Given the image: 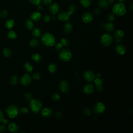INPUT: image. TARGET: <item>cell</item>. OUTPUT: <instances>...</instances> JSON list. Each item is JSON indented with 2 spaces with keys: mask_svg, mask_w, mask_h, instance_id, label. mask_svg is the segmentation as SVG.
I'll return each instance as SVG.
<instances>
[{
  "mask_svg": "<svg viewBox=\"0 0 133 133\" xmlns=\"http://www.w3.org/2000/svg\"><path fill=\"white\" fill-rule=\"evenodd\" d=\"M41 42L42 44L46 46L52 47L55 45L56 39L52 33L47 32L42 35Z\"/></svg>",
  "mask_w": 133,
  "mask_h": 133,
  "instance_id": "obj_1",
  "label": "cell"
},
{
  "mask_svg": "<svg viewBox=\"0 0 133 133\" xmlns=\"http://www.w3.org/2000/svg\"><path fill=\"white\" fill-rule=\"evenodd\" d=\"M113 13L118 16H122L125 14L126 8L125 4L122 2L116 3L112 8Z\"/></svg>",
  "mask_w": 133,
  "mask_h": 133,
  "instance_id": "obj_2",
  "label": "cell"
},
{
  "mask_svg": "<svg viewBox=\"0 0 133 133\" xmlns=\"http://www.w3.org/2000/svg\"><path fill=\"white\" fill-rule=\"evenodd\" d=\"M29 106L31 111L34 113H39L42 109V104L37 99H31L29 101Z\"/></svg>",
  "mask_w": 133,
  "mask_h": 133,
  "instance_id": "obj_3",
  "label": "cell"
},
{
  "mask_svg": "<svg viewBox=\"0 0 133 133\" xmlns=\"http://www.w3.org/2000/svg\"><path fill=\"white\" fill-rule=\"evenodd\" d=\"M100 42L102 45L104 47L109 46L113 42L112 36L109 33H104L101 37Z\"/></svg>",
  "mask_w": 133,
  "mask_h": 133,
  "instance_id": "obj_4",
  "label": "cell"
},
{
  "mask_svg": "<svg viewBox=\"0 0 133 133\" xmlns=\"http://www.w3.org/2000/svg\"><path fill=\"white\" fill-rule=\"evenodd\" d=\"M59 57L63 62H68L72 58V54L69 49H63L60 52Z\"/></svg>",
  "mask_w": 133,
  "mask_h": 133,
  "instance_id": "obj_5",
  "label": "cell"
},
{
  "mask_svg": "<svg viewBox=\"0 0 133 133\" xmlns=\"http://www.w3.org/2000/svg\"><path fill=\"white\" fill-rule=\"evenodd\" d=\"M7 115L10 118L16 117L19 114L18 108L15 105H11L7 107L6 110Z\"/></svg>",
  "mask_w": 133,
  "mask_h": 133,
  "instance_id": "obj_6",
  "label": "cell"
},
{
  "mask_svg": "<svg viewBox=\"0 0 133 133\" xmlns=\"http://www.w3.org/2000/svg\"><path fill=\"white\" fill-rule=\"evenodd\" d=\"M93 110L96 114H101L105 111L106 107L102 102H97L94 105L93 107Z\"/></svg>",
  "mask_w": 133,
  "mask_h": 133,
  "instance_id": "obj_7",
  "label": "cell"
},
{
  "mask_svg": "<svg viewBox=\"0 0 133 133\" xmlns=\"http://www.w3.org/2000/svg\"><path fill=\"white\" fill-rule=\"evenodd\" d=\"M95 77L96 76L94 72L90 70H86L84 72L83 75L84 79L88 82H91L93 81L95 79Z\"/></svg>",
  "mask_w": 133,
  "mask_h": 133,
  "instance_id": "obj_8",
  "label": "cell"
},
{
  "mask_svg": "<svg viewBox=\"0 0 133 133\" xmlns=\"http://www.w3.org/2000/svg\"><path fill=\"white\" fill-rule=\"evenodd\" d=\"M20 81L22 85L27 86L31 84L32 82V78L30 75L28 74H25L23 76H22L20 79Z\"/></svg>",
  "mask_w": 133,
  "mask_h": 133,
  "instance_id": "obj_9",
  "label": "cell"
},
{
  "mask_svg": "<svg viewBox=\"0 0 133 133\" xmlns=\"http://www.w3.org/2000/svg\"><path fill=\"white\" fill-rule=\"evenodd\" d=\"M82 21L85 23L91 22L93 19V15L91 12H86L82 16Z\"/></svg>",
  "mask_w": 133,
  "mask_h": 133,
  "instance_id": "obj_10",
  "label": "cell"
},
{
  "mask_svg": "<svg viewBox=\"0 0 133 133\" xmlns=\"http://www.w3.org/2000/svg\"><path fill=\"white\" fill-rule=\"evenodd\" d=\"M70 18V14L66 11H62L58 15V18L61 21H67L69 20Z\"/></svg>",
  "mask_w": 133,
  "mask_h": 133,
  "instance_id": "obj_11",
  "label": "cell"
},
{
  "mask_svg": "<svg viewBox=\"0 0 133 133\" xmlns=\"http://www.w3.org/2000/svg\"><path fill=\"white\" fill-rule=\"evenodd\" d=\"M48 10H49V12L52 15H55L59 11V6L57 3H53L50 5Z\"/></svg>",
  "mask_w": 133,
  "mask_h": 133,
  "instance_id": "obj_12",
  "label": "cell"
},
{
  "mask_svg": "<svg viewBox=\"0 0 133 133\" xmlns=\"http://www.w3.org/2000/svg\"><path fill=\"white\" fill-rule=\"evenodd\" d=\"M115 51L120 55H123L126 52V48L122 44H118L115 48Z\"/></svg>",
  "mask_w": 133,
  "mask_h": 133,
  "instance_id": "obj_13",
  "label": "cell"
},
{
  "mask_svg": "<svg viewBox=\"0 0 133 133\" xmlns=\"http://www.w3.org/2000/svg\"><path fill=\"white\" fill-rule=\"evenodd\" d=\"M59 88L60 91H61L64 93H66L68 92L69 88V83L66 81H63L60 83L59 84Z\"/></svg>",
  "mask_w": 133,
  "mask_h": 133,
  "instance_id": "obj_14",
  "label": "cell"
},
{
  "mask_svg": "<svg viewBox=\"0 0 133 133\" xmlns=\"http://www.w3.org/2000/svg\"><path fill=\"white\" fill-rule=\"evenodd\" d=\"M101 26L102 28H105L107 31L109 32H112L115 28L114 24L110 22L107 23H102Z\"/></svg>",
  "mask_w": 133,
  "mask_h": 133,
  "instance_id": "obj_15",
  "label": "cell"
},
{
  "mask_svg": "<svg viewBox=\"0 0 133 133\" xmlns=\"http://www.w3.org/2000/svg\"><path fill=\"white\" fill-rule=\"evenodd\" d=\"M94 90V86L92 84H87L84 86L83 88L84 93L85 94L88 95L93 93Z\"/></svg>",
  "mask_w": 133,
  "mask_h": 133,
  "instance_id": "obj_16",
  "label": "cell"
},
{
  "mask_svg": "<svg viewBox=\"0 0 133 133\" xmlns=\"http://www.w3.org/2000/svg\"><path fill=\"white\" fill-rule=\"evenodd\" d=\"M52 114V110L49 108H45L43 109L41 111V115L43 117L47 118L49 117Z\"/></svg>",
  "mask_w": 133,
  "mask_h": 133,
  "instance_id": "obj_17",
  "label": "cell"
},
{
  "mask_svg": "<svg viewBox=\"0 0 133 133\" xmlns=\"http://www.w3.org/2000/svg\"><path fill=\"white\" fill-rule=\"evenodd\" d=\"M41 17H42V15L40 12L34 11L31 15L30 19L32 21L37 22V21H39L41 19Z\"/></svg>",
  "mask_w": 133,
  "mask_h": 133,
  "instance_id": "obj_18",
  "label": "cell"
},
{
  "mask_svg": "<svg viewBox=\"0 0 133 133\" xmlns=\"http://www.w3.org/2000/svg\"><path fill=\"white\" fill-rule=\"evenodd\" d=\"M8 129L9 131L13 133H16L19 130V126L15 123H11L8 125Z\"/></svg>",
  "mask_w": 133,
  "mask_h": 133,
  "instance_id": "obj_19",
  "label": "cell"
},
{
  "mask_svg": "<svg viewBox=\"0 0 133 133\" xmlns=\"http://www.w3.org/2000/svg\"><path fill=\"white\" fill-rule=\"evenodd\" d=\"M124 37V33L121 30H117L114 33V37L117 40H122Z\"/></svg>",
  "mask_w": 133,
  "mask_h": 133,
  "instance_id": "obj_20",
  "label": "cell"
},
{
  "mask_svg": "<svg viewBox=\"0 0 133 133\" xmlns=\"http://www.w3.org/2000/svg\"><path fill=\"white\" fill-rule=\"evenodd\" d=\"M32 34L33 37L35 38H39L42 35V32L40 28L38 27H35L32 29Z\"/></svg>",
  "mask_w": 133,
  "mask_h": 133,
  "instance_id": "obj_21",
  "label": "cell"
},
{
  "mask_svg": "<svg viewBox=\"0 0 133 133\" xmlns=\"http://www.w3.org/2000/svg\"><path fill=\"white\" fill-rule=\"evenodd\" d=\"M72 29H73V26L71 23L67 22L65 23L64 27V30L65 33H69L72 31Z\"/></svg>",
  "mask_w": 133,
  "mask_h": 133,
  "instance_id": "obj_22",
  "label": "cell"
},
{
  "mask_svg": "<svg viewBox=\"0 0 133 133\" xmlns=\"http://www.w3.org/2000/svg\"><path fill=\"white\" fill-rule=\"evenodd\" d=\"M99 6L103 9H107L108 8L109 4L108 3L107 0H99L98 1Z\"/></svg>",
  "mask_w": 133,
  "mask_h": 133,
  "instance_id": "obj_23",
  "label": "cell"
},
{
  "mask_svg": "<svg viewBox=\"0 0 133 133\" xmlns=\"http://www.w3.org/2000/svg\"><path fill=\"white\" fill-rule=\"evenodd\" d=\"M15 21L13 19H8L6 20V21L5 23V26L6 28L10 29L13 28V27L14 26Z\"/></svg>",
  "mask_w": 133,
  "mask_h": 133,
  "instance_id": "obj_24",
  "label": "cell"
},
{
  "mask_svg": "<svg viewBox=\"0 0 133 133\" xmlns=\"http://www.w3.org/2000/svg\"><path fill=\"white\" fill-rule=\"evenodd\" d=\"M25 25L26 28L28 30L32 29L33 28V26H34L33 21L30 19H27L26 20Z\"/></svg>",
  "mask_w": 133,
  "mask_h": 133,
  "instance_id": "obj_25",
  "label": "cell"
},
{
  "mask_svg": "<svg viewBox=\"0 0 133 133\" xmlns=\"http://www.w3.org/2000/svg\"><path fill=\"white\" fill-rule=\"evenodd\" d=\"M48 69L51 73H55L57 71V66L55 64L52 63L48 66Z\"/></svg>",
  "mask_w": 133,
  "mask_h": 133,
  "instance_id": "obj_26",
  "label": "cell"
},
{
  "mask_svg": "<svg viewBox=\"0 0 133 133\" xmlns=\"http://www.w3.org/2000/svg\"><path fill=\"white\" fill-rule=\"evenodd\" d=\"M80 2L84 7H88L92 4V0H80Z\"/></svg>",
  "mask_w": 133,
  "mask_h": 133,
  "instance_id": "obj_27",
  "label": "cell"
},
{
  "mask_svg": "<svg viewBox=\"0 0 133 133\" xmlns=\"http://www.w3.org/2000/svg\"><path fill=\"white\" fill-rule=\"evenodd\" d=\"M42 59V57L41 55L38 53H35L32 56V59L33 60L34 62L36 63H38L41 61Z\"/></svg>",
  "mask_w": 133,
  "mask_h": 133,
  "instance_id": "obj_28",
  "label": "cell"
},
{
  "mask_svg": "<svg viewBox=\"0 0 133 133\" xmlns=\"http://www.w3.org/2000/svg\"><path fill=\"white\" fill-rule=\"evenodd\" d=\"M76 5L75 4H70L68 7V13L70 14V15L71 16V15L73 14L75 11H76Z\"/></svg>",
  "mask_w": 133,
  "mask_h": 133,
  "instance_id": "obj_29",
  "label": "cell"
},
{
  "mask_svg": "<svg viewBox=\"0 0 133 133\" xmlns=\"http://www.w3.org/2000/svg\"><path fill=\"white\" fill-rule=\"evenodd\" d=\"M7 36L9 39H12V40H14V39H16L17 38V35L15 31H10L8 32V33L7 34Z\"/></svg>",
  "mask_w": 133,
  "mask_h": 133,
  "instance_id": "obj_30",
  "label": "cell"
},
{
  "mask_svg": "<svg viewBox=\"0 0 133 133\" xmlns=\"http://www.w3.org/2000/svg\"><path fill=\"white\" fill-rule=\"evenodd\" d=\"M94 81L96 86H102V85L103 84V82H104L103 80L101 78H100V77L95 79Z\"/></svg>",
  "mask_w": 133,
  "mask_h": 133,
  "instance_id": "obj_31",
  "label": "cell"
},
{
  "mask_svg": "<svg viewBox=\"0 0 133 133\" xmlns=\"http://www.w3.org/2000/svg\"><path fill=\"white\" fill-rule=\"evenodd\" d=\"M3 55H4V56H5L6 57H9L11 55V51L9 48H7V47H5L3 49Z\"/></svg>",
  "mask_w": 133,
  "mask_h": 133,
  "instance_id": "obj_32",
  "label": "cell"
},
{
  "mask_svg": "<svg viewBox=\"0 0 133 133\" xmlns=\"http://www.w3.org/2000/svg\"><path fill=\"white\" fill-rule=\"evenodd\" d=\"M24 69L28 72H31L33 69L32 66L29 63H26L24 65Z\"/></svg>",
  "mask_w": 133,
  "mask_h": 133,
  "instance_id": "obj_33",
  "label": "cell"
},
{
  "mask_svg": "<svg viewBox=\"0 0 133 133\" xmlns=\"http://www.w3.org/2000/svg\"><path fill=\"white\" fill-rule=\"evenodd\" d=\"M10 83L11 85H16V84L18 83V78L16 75H14L12 76L10 80Z\"/></svg>",
  "mask_w": 133,
  "mask_h": 133,
  "instance_id": "obj_34",
  "label": "cell"
},
{
  "mask_svg": "<svg viewBox=\"0 0 133 133\" xmlns=\"http://www.w3.org/2000/svg\"><path fill=\"white\" fill-rule=\"evenodd\" d=\"M39 45V42L37 39H32L30 42V45L32 47H36Z\"/></svg>",
  "mask_w": 133,
  "mask_h": 133,
  "instance_id": "obj_35",
  "label": "cell"
},
{
  "mask_svg": "<svg viewBox=\"0 0 133 133\" xmlns=\"http://www.w3.org/2000/svg\"><path fill=\"white\" fill-rule=\"evenodd\" d=\"M60 43L62 44V45L63 46H65V47H68L69 45V41L65 38L61 39V40H60Z\"/></svg>",
  "mask_w": 133,
  "mask_h": 133,
  "instance_id": "obj_36",
  "label": "cell"
},
{
  "mask_svg": "<svg viewBox=\"0 0 133 133\" xmlns=\"http://www.w3.org/2000/svg\"><path fill=\"white\" fill-rule=\"evenodd\" d=\"M82 112H83V113L86 115V116H90L91 115V110L89 108H84L83 110H82Z\"/></svg>",
  "mask_w": 133,
  "mask_h": 133,
  "instance_id": "obj_37",
  "label": "cell"
},
{
  "mask_svg": "<svg viewBox=\"0 0 133 133\" xmlns=\"http://www.w3.org/2000/svg\"><path fill=\"white\" fill-rule=\"evenodd\" d=\"M8 15V11L6 9H4L2 10L1 13H0V16L2 18H5Z\"/></svg>",
  "mask_w": 133,
  "mask_h": 133,
  "instance_id": "obj_38",
  "label": "cell"
},
{
  "mask_svg": "<svg viewBox=\"0 0 133 133\" xmlns=\"http://www.w3.org/2000/svg\"><path fill=\"white\" fill-rule=\"evenodd\" d=\"M25 98L27 100L30 101L32 98V95L30 93H27L25 94Z\"/></svg>",
  "mask_w": 133,
  "mask_h": 133,
  "instance_id": "obj_39",
  "label": "cell"
},
{
  "mask_svg": "<svg viewBox=\"0 0 133 133\" xmlns=\"http://www.w3.org/2000/svg\"><path fill=\"white\" fill-rule=\"evenodd\" d=\"M115 16L113 13L109 14L107 16V19L110 21H113L115 20Z\"/></svg>",
  "mask_w": 133,
  "mask_h": 133,
  "instance_id": "obj_40",
  "label": "cell"
},
{
  "mask_svg": "<svg viewBox=\"0 0 133 133\" xmlns=\"http://www.w3.org/2000/svg\"><path fill=\"white\" fill-rule=\"evenodd\" d=\"M20 112L23 114H26L28 113L29 110H28V109L26 107H22L20 109Z\"/></svg>",
  "mask_w": 133,
  "mask_h": 133,
  "instance_id": "obj_41",
  "label": "cell"
},
{
  "mask_svg": "<svg viewBox=\"0 0 133 133\" xmlns=\"http://www.w3.org/2000/svg\"><path fill=\"white\" fill-rule=\"evenodd\" d=\"M30 3L34 5H38L41 2V0H29Z\"/></svg>",
  "mask_w": 133,
  "mask_h": 133,
  "instance_id": "obj_42",
  "label": "cell"
},
{
  "mask_svg": "<svg viewBox=\"0 0 133 133\" xmlns=\"http://www.w3.org/2000/svg\"><path fill=\"white\" fill-rule=\"evenodd\" d=\"M52 98L53 100H54L55 101H58L60 99V95L57 94V93H54L53 95H52Z\"/></svg>",
  "mask_w": 133,
  "mask_h": 133,
  "instance_id": "obj_43",
  "label": "cell"
},
{
  "mask_svg": "<svg viewBox=\"0 0 133 133\" xmlns=\"http://www.w3.org/2000/svg\"><path fill=\"white\" fill-rule=\"evenodd\" d=\"M51 16L50 15H44L43 18V20L44 22H49L51 20Z\"/></svg>",
  "mask_w": 133,
  "mask_h": 133,
  "instance_id": "obj_44",
  "label": "cell"
},
{
  "mask_svg": "<svg viewBox=\"0 0 133 133\" xmlns=\"http://www.w3.org/2000/svg\"><path fill=\"white\" fill-rule=\"evenodd\" d=\"M33 78L35 80H39L41 78V76L38 73H35L33 75Z\"/></svg>",
  "mask_w": 133,
  "mask_h": 133,
  "instance_id": "obj_45",
  "label": "cell"
},
{
  "mask_svg": "<svg viewBox=\"0 0 133 133\" xmlns=\"http://www.w3.org/2000/svg\"><path fill=\"white\" fill-rule=\"evenodd\" d=\"M42 2L45 5H49L52 3V0H42Z\"/></svg>",
  "mask_w": 133,
  "mask_h": 133,
  "instance_id": "obj_46",
  "label": "cell"
},
{
  "mask_svg": "<svg viewBox=\"0 0 133 133\" xmlns=\"http://www.w3.org/2000/svg\"><path fill=\"white\" fill-rule=\"evenodd\" d=\"M63 47V46L62 45V44L61 43H58L56 44L55 48L57 50H62Z\"/></svg>",
  "mask_w": 133,
  "mask_h": 133,
  "instance_id": "obj_47",
  "label": "cell"
},
{
  "mask_svg": "<svg viewBox=\"0 0 133 133\" xmlns=\"http://www.w3.org/2000/svg\"><path fill=\"white\" fill-rule=\"evenodd\" d=\"M94 13L95 15H99L100 13H101V10L99 8H95L94 10Z\"/></svg>",
  "mask_w": 133,
  "mask_h": 133,
  "instance_id": "obj_48",
  "label": "cell"
},
{
  "mask_svg": "<svg viewBox=\"0 0 133 133\" xmlns=\"http://www.w3.org/2000/svg\"><path fill=\"white\" fill-rule=\"evenodd\" d=\"M6 127L4 124L0 125V132H4L5 131Z\"/></svg>",
  "mask_w": 133,
  "mask_h": 133,
  "instance_id": "obj_49",
  "label": "cell"
},
{
  "mask_svg": "<svg viewBox=\"0 0 133 133\" xmlns=\"http://www.w3.org/2000/svg\"><path fill=\"white\" fill-rule=\"evenodd\" d=\"M4 119V115L2 111L0 110V123L2 122Z\"/></svg>",
  "mask_w": 133,
  "mask_h": 133,
  "instance_id": "obj_50",
  "label": "cell"
},
{
  "mask_svg": "<svg viewBox=\"0 0 133 133\" xmlns=\"http://www.w3.org/2000/svg\"><path fill=\"white\" fill-rule=\"evenodd\" d=\"M56 116L57 118H61L63 116V113L60 112H57L56 113Z\"/></svg>",
  "mask_w": 133,
  "mask_h": 133,
  "instance_id": "obj_51",
  "label": "cell"
},
{
  "mask_svg": "<svg viewBox=\"0 0 133 133\" xmlns=\"http://www.w3.org/2000/svg\"><path fill=\"white\" fill-rule=\"evenodd\" d=\"M107 1L108 2V3L110 5H112V4H113L114 3L115 0H107Z\"/></svg>",
  "mask_w": 133,
  "mask_h": 133,
  "instance_id": "obj_52",
  "label": "cell"
},
{
  "mask_svg": "<svg viewBox=\"0 0 133 133\" xmlns=\"http://www.w3.org/2000/svg\"><path fill=\"white\" fill-rule=\"evenodd\" d=\"M97 91L99 92H101L103 91L104 88L102 86H97Z\"/></svg>",
  "mask_w": 133,
  "mask_h": 133,
  "instance_id": "obj_53",
  "label": "cell"
},
{
  "mask_svg": "<svg viewBox=\"0 0 133 133\" xmlns=\"http://www.w3.org/2000/svg\"><path fill=\"white\" fill-rule=\"evenodd\" d=\"M38 6V9L39 10H42L43 9V6L42 5H40V4L37 5Z\"/></svg>",
  "mask_w": 133,
  "mask_h": 133,
  "instance_id": "obj_54",
  "label": "cell"
},
{
  "mask_svg": "<svg viewBox=\"0 0 133 133\" xmlns=\"http://www.w3.org/2000/svg\"><path fill=\"white\" fill-rule=\"evenodd\" d=\"M2 122L4 123V125H5V124H7L8 123V120H6V119H4Z\"/></svg>",
  "mask_w": 133,
  "mask_h": 133,
  "instance_id": "obj_55",
  "label": "cell"
},
{
  "mask_svg": "<svg viewBox=\"0 0 133 133\" xmlns=\"http://www.w3.org/2000/svg\"><path fill=\"white\" fill-rule=\"evenodd\" d=\"M121 41H122V40H117V39H116V41H115V42H116V43H120V42H121Z\"/></svg>",
  "mask_w": 133,
  "mask_h": 133,
  "instance_id": "obj_56",
  "label": "cell"
},
{
  "mask_svg": "<svg viewBox=\"0 0 133 133\" xmlns=\"http://www.w3.org/2000/svg\"><path fill=\"white\" fill-rule=\"evenodd\" d=\"M130 8L131 10H133V3H131L130 4Z\"/></svg>",
  "mask_w": 133,
  "mask_h": 133,
  "instance_id": "obj_57",
  "label": "cell"
},
{
  "mask_svg": "<svg viewBox=\"0 0 133 133\" xmlns=\"http://www.w3.org/2000/svg\"><path fill=\"white\" fill-rule=\"evenodd\" d=\"M117 1L119 2H123L125 1H126V0H117Z\"/></svg>",
  "mask_w": 133,
  "mask_h": 133,
  "instance_id": "obj_58",
  "label": "cell"
},
{
  "mask_svg": "<svg viewBox=\"0 0 133 133\" xmlns=\"http://www.w3.org/2000/svg\"><path fill=\"white\" fill-rule=\"evenodd\" d=\"M96 76V77H98V78H99V77L101 76V75H100V73H98V74Z\"/></svg>",
  "mask_w": 133,
  "mask_h": 133,
  "instance_id": "obj_59",
  "label": "cell"
},
{
  "mask_svg": "<svg viewBox=\"0 0 133 133\" xmlns=\"http://www.w3.org/2000/svg\"><path fill=\"white\" fill-rule=\"evenodd\" d=\"M62 1H66V0H62Z\"/></svg>",
  "mask_w": 133,
  "mask_h": 133,
  "instance_id": "obj_60",
  "label": "cell"
}]
</instances>
